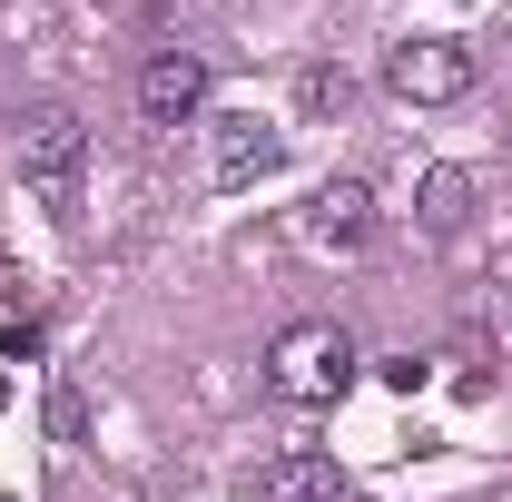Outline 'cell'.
I'll use <instances>...</instances> for the list:
<instances>
[{"label":"cell","mask_w":512,"mask_h":502,"mask_svg":"<svg viewBox=\"0 0 512 502\" xmlns=\"http://www.w3.org/2000/svg\"><path fill=\"white\" fill-rule=\"evenodd\" d=\"M10 158H20V178L50 197L60 217H79V158H89V128H79V109H60V99L20 109V128H10Z\"/></svg>","instance_id":"6da1fadb"},{"label":"cell","mask_w":512,"mask_h":502,"mask_svg":"<svg viewBox=\"0 0 512 502\" xmlns=\"http://www.w3.org/2000/svg\"><path fill=\"white\" fill-rule=\"evenodd\" d=\"M355 335L345 325H286L276 345H266V384L286 394V404H335L345 384H355Z\"/></svg>","instance_id":"7a4b0ae2"},{"label":"cell","mask_w":512,"mask_h":502,"mask_svg":"<svg viewBox=\"0 0 512 502\" xmlns=\"http://www.w3.org/2000/svg\"><path fill=\"white\" fill-rule=\"evenodd\" d=\"M384 89L414 99V109H444V99L473 89V50H463V40H404V50L384 60Z\"/></svg>","instance_id":"3957f363"},{"label":"cell","mask_w":512,"mask_h":502,"mask_svg":"<svg viewBox=\"0 0 512 502\" xmlns=\"http://www.w3.org/2000/svg\"><path fill=\"white\" fill-rule=\"evenodd\" d=\"M197 109H207V60H197V50H148V69H138V119L148 128H188Z\"/></svg>","instance_id":"277c9868"},{"label":"cell","mask_w":512,"mask_h":502,"mask_svg":"<svg viewBox=\"0 0 512 502\" xmlns=\"http://www.w3.org/2000/svg\"><path fill=\"white\" fill-rule=\"evenodd\" d=\"M207 158H217V188H256V178H276L286 138H276V119H256V109H227V119L207 128Z\"/></svg>","instance_id":"5b68a950"},{"label":"cell","mask_w":512,"mask_h":502,"mask_svg":"<svg viewBox=\"0 0 512 502\" xmlns=\"http://www.w3.org/2000/svg\"><path fill=\"white\" fill-rule=\"evenodd\" d=\"M306 237L335 247V256H355L365 237H375V188H365V178H325L316 207H306Z\"/></svg>","instance_id":"8992f818"},{"label":"cell","mask_w":512,"mask_h":502,"mask_svg":"<svg viewBox=\"0 0 512 502\" xmlns=\"http://www.w3.org/2000/svg\"><path fill=\"white\" fill-rule=\"evenodd\" d=\"M256 493L266 502H345V473H335V453H276L266 473H256Z\"/></svg>","instance_id":"52a82bcc"},{"label":"cell","mask_w":512,"mask_h":502,"mask_svg":"<svg viewBox=\"0 0 512 502\" xmlns=\"http://www.w3.org/2000/svg\"><path fill=\"white\" fill-rule=\"evenodd\" d=\"M463 217H473V178H463V168H424L414 227H424V237H463Z\"/></svg>","instance_id":"ba28073f"},{"label":"cell","mask_w":512,"mask_h":502,"mask_svg":"<svg viewBox=\"0 0 512 502\" xmlns=\"http://www.w3.org/2000/svg\"><path fill=\"white\" fill-rule=\"evenodd\" d=\"M50 434H60V443L89 434V404H79V384H60V394H50Z\"/></svg>","instance_id":"9c48e42d"},{"label":"cell","mask_w":512,"mask_h":502,"mask_svg":"<svg viewBox=\"0 0 512 502\" xmlns=\"http://www.w3.org/2000/svg\"><path fill=\"white\" fill-rule=\"evenodd\" d=\"M0 345H10V365H30L50 335H40V315H10V325H0Z\"/></svg>","instance_id":"30bf717a"},{"label":"cell","mask_w":512,"mask_h":502,"mask_svg":"<svg viewBox=\"0 0 512 502\" xmlns=\"http://www.w3.org/2000/svg\"><path fill=\"white\" fill-rule=\"evenodd\" d=\"M306 109H345V69H306Z\"/></svg>","instance_id":"8fae6325"},{"label":"cell","mask_w":512,"mask_h":502,"mask_svg":"<svg viewBox=\"0 0 512 502\" xmlns=\"http://www.w3.org/2000/svg\"><path fill=\"white\" fill-rule=\"evenodd\" d=\"M424 375H434L424 355H384V384H394V394H424Z\"/></svg>","instance_id":"7c38bea8"}]
</instances>
